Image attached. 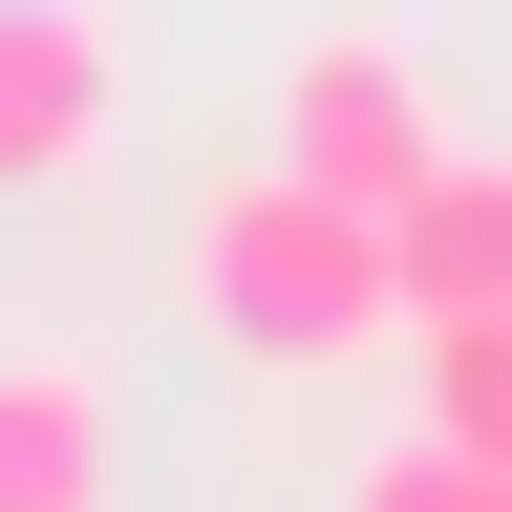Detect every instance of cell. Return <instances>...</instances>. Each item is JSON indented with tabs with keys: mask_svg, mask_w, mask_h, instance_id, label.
Listing matches in <instances>:
<instances>
[{
	"mask_svg": "<svg viewBox=\"0 0 512 512\" xmlns=\"http://www.w3.org/2000/svg\"><path fill=\"white\" fill-rule=\"evenodd\" d=\"M192 320H214L235 363L320 384V363L406 342V256H384V214H363V192H320V171H278V150H256L214 214H192Z\"/></svg>",
	"mask_w": 512,
	"mask_h": 512,
	"instance_id": "obj_1",
	"label": "cell"
},
{
	"mask_svg": "<svg viewBox=\"0 0 512 512\" xmlns=\"http://www.w3.org/2000/svg\"><path fill=\"white\" fill-rule=\"evenodd\" d=\"M448 150H470V128H448V86H427L406 22H320V43H278V171L363 192V214H406Z\"/></svg>",
	"mask_w": 512,
	"mask_h": 512,
	"instance_id": "obj_2",
	"label": "cell"
},
{
	"mask_svg": "<svg viewBox=\"0 0 512 512\" xmlns=\"http://www.w3.org/2000/svg\"><path fill=\"white\" fill-rule=\"evenodd\" d=\"M128 150V22L107 0H0V192H64Z\"/></svg>",
	"mask_w": 512,
	"mask_h": 512,
	"instance_id": "obj_3",
	"label": "cell"
},
{
	"mask_svg": "<svg viewBox=\"0 0 512 512\" xmlns=\"http://www.w3.org/2000/svg\"><path fill=\"white\" fill-rule=\"evenodd\" d=\"M0 512H128V406H107V363L0 342Z\"/></svg>",
	"mask_w": 512,
	"mask_h": 512,
	"instance_id": "obj_4",
	"label": "cell"
},
{
	"mask_svg": "<svg viewBox=\"0 0 512 512\" xmlns=\"http://www.w3.org/2000/svg\"><path fill=\"white\" fill-rule=\"evenodd\" d=\"M384 256H406V320H491L512 299V150H448L406 214H384Z\"/></svg>",
	"mask_w": 512,
	"mask_h": 512,
	"instance_id": "obj_5",
	"label": "cell"
},
{
	"mask_svg": "<svg viewBox=\"0 0 512 512\" xmlns=\"http://www.w3.org/2000/svg\"><path fill=\"white\" fill-rule=\"evenodd\" d=\"M406 363H427V427L512 470V299H491V320H406Z\"/></svg>",
	"mask_w": 512,
	"mask_h": 512,
	"instance_id": "obj_6",
	"label": "cell"
},
{
	"mask_svg": "<svg viewBox=\"0 0 512 512\" xmlns=\"http://www.w3.org/2000/svg\"><path fill=\"white\" fill-rule=\"evenodd\" d=\"M342 512H512V470H491V448H448V427H406V448H363Z\"/></svg>",
	"mask_w": 512,
	"mask_h": 512,
	"instance_id": "obj_7",
	"label": "cell"
}]
</instances>
